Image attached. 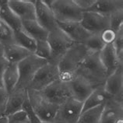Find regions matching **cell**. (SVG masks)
<instances>
[{
    "mask_svg": "<svg viewBox=\"0 0 123 123\" xmlns=\"http://www.w3.org/2000/svg\"><path fill=\"white\" fill-rule=\"evenodd\" d=\"M88 53L83 44L74 42L58 63L59 80L66 83L71 81Z\"/></svg>",
    "mask_w": 123,
    "mask_h": 123,
    "instance_id": "cell-1",
    "label": "cell"
},
{
    "mask_svg": "<svg viewBox=\"0 0 123 123\" xmlns=\"http://www.w3.org/2000/svg\"><path fill=\"white\" fill-rule=\"evenodd\" d=\"M76 75L83 76L94 87L104 86L108 77V74L99 59L98 53L89 52L79 69Z\"/></svg>",
    "mask_w": 123,
    "mask_h": 123,
    "instance_id": "cell-2",
    "label": "cell"
},
{
    "mask_svg": "<svg viewBox=\"0 0 123 123\" xmlns=\"http://www.w3.org/2000/svg\"><path fill=\"white\" fill-rule=\"evenodd\" d=\"M27 95L31 108L40 120L43 123L53 122L59 106L48 101L37 90L27 89Z\"/></svg>",
    "mask_w": 123,
    "mask_h": 123,
    "instance_id": "cell-3",
    "label": "cell"
},
{
    "mask_svg": "<svg viewBox=\"0 0 123 123\" xmlns=\"http://www.w3.org/2000/svg\"><path fill=\"white\" fill-rule=\"evenodd\" d=\"M47 62V60L38 58L34 54L26 58L20 62H19L17 64L19 71V80L14 90H27L38 69Z\"/></svg>",
    "mask_w": 123,
    "mask_h": 123,
    "instance_id": "cell-4",
    "label": "cell"
},
{
    "mask_svg": "<svg viewBox=\"0 0 123 123\" xmlns=\"http://www.w3.org/2000/svg\"><path fill=\"white\" fill-rule=\"evenodd\" d=\"M57 22H80L83 11L76 5L73 0H52L51 4Z\"/></svg>",
    "mask_w": 123,
    "mask_h": 123,
    "instance_id": "cell-5",
    "label": "cell"
},
{
    "mask_svg": "<svg viewBox=\"0 0 123 123\" xmlns=\"http://www.w3.org/2000/svg\"><path fill=\"white\" fill-rule=\"evenodd\" d=\"M47 41L51 48V57L48 62L56 65L74 43L59 27L48 33Z\"/></svg>",
    "mask_w": 123,
    "mask_h": 123,
    "instance_id": "cell-6",
    "label": "cell"
},
{
    "mask_svg": "<svg viewBox=\"0 0 123 123\" xmlns=\"http://www.w3.org/2000/svg\"><path fill=\"white\" fill-rule=\"evenodd\" d=\"M58 80H59L58 65L48 62L38 69L28 89L41 91Z\"/></svg>",
    "mask_w": 123,
    "mask_h": 123,
    "instance_id": "cell-7",
    "label": "cell"
},
{
    "mask_svg": "<svg viewBox=\"0 0 123 123\" xmlns=\"http://www.w3.org/2000/svg\"><path fill=\"white\" fill-rule=\"evenodd\" d=\"M39 92L45 100L58 106L72 98L69 83L63 82L60 80L53 82Z\"/></svg>",
    "mask_w": 123,
    "mask_h": 123,
    "instance_id": "cell-8",
    "label": "cell"
},
{
    "mask_svg": "<svg viewBox=\"0 0 123 123\" xmlns=\"http://www.w3.org/2000/svg\"><path fill=\"white\" fill-rule=\"evenodd\" d=\"M83 103L72 98L66 100L59 107L53 122L76 123L82 113Z\"/></svg>",
    "mask_w": 123,
    "mask_h": 123,
    "instance_id": "cell-9",
    "label": "cell"
},
{
    "mask_svg": "<svg viewBox=\"0 0 123 123\" xmlns=\"http://www.w3.org/2000/svg\"><path fill=\"white\" fill-rule=\"evenodd\" d=\"M80 24L92 34H100L106 29L110 28L109 17L90 11L83 12Z\"/></svg>",
    "mask_w": 123,
    "mask_h": 123,
    "instance_id": "cell-10",
    "label": "cell"
},
{
    "mask_svg": "<svg viewBox=\"0 0 123 123\" xmlns=\"http://www.w3.org/2000/svg\"><path fill=\"white\" fill-rule=\"evenodd\" d=\"M104 89L110 99L123 103V66L107 77Z\"/></svg>",
    "mask_w": 123,
    "mask_h": 123,
    "instance_id": "cell-11",
    "label": "cell"
},
{
    "mask_svg": "<svg viewBox=\"0 0 123 123\" xmlns=\"http://www.w3.org/2000/svg\"><path fill=\"white\" fill-rule=\"evenodd\" d=\"M36 21L47 31L51 32L59 27L58 23L51 7L43 0H34Z\"/></svg>",
    "mask_w": 123,
    "mask_h": 123,
    "instance_id": "cell-12",
    "label": "cell"
},
{
    "mask_svg": "<svg viewBox=\"0 0 123 123\" xmlns=\"http://www.w3.org/2000/svg\"><path fill=\"white\" fill-rule=\"evenodd\" d=\"M69 86L72 98L82 103L88 98L90 93L94 89V87L86 79L79 75H76L75 77L69 82Z\"/></svg>",
    "mask_w": 123,
    "mask_h": 123,
    "instance_id": "cell-13",
    "label": "cell"
},
{
    "mask_svg": "<svg viewBox=\"0 0 123 123\" xmlns=\"http://www.w3.org/2000/svg\"><path fill=\"white\" fill-rule=\"evenodd\" d=\"M8 6L22 21L36 19L34 0H8Z\"/></svg>",
    "mask_w": 123,
    "mask_h": 123,
    "instance_id": "cell-14",
    "label": "cell"
},
{
    "mask_svg": "<svg viewBox=\"0 0 123 123\" xmlns=\"http://www.w3.org/2000/svg\"><path fill=\"white\" fill-rule=\"evenodd\" d=\"M57 23L59 27L75 43L83 44L92 34L83 27L80 22Z\"/></svg>",
    "mask_w": 123,
    "mask_h": 123,
    "instance_id": "cell-15",
    "label": "cell"
},
{
    "mask_svg": "<svg viewBox=\"0 0 123 123\" xmlns=\"http://www.w3.org/2000/svg\"><path fill=\"white\" fill-rule=\"evenodd\" d=\"M101 62L105 69L108 76L115 73L120 66H123V63L119 61L116 55L113 44H106L105 48L98 53Z\"/></svg>",
    "mask_w": 123,
    "mask_h": 123,
    "instance_id": "cell-16",
    "label": "cell"
},
{
    "mask_svg": "<svg viewBox=\"0 0 123 123\" xmlns=\"http://www.w3.org/2000/svg\"><path fill=\"white\" fill-rule=\"evenodd\" d=\"M0 20L14 32L22 30V20L8 6V0H0Z\"/></svg>",
    "mask_w": 123,
    "mask_h": 123,
    "instance_id": "cell-17",
    "label": "cell"
},
{
    "mask_svg": "<svg viewBox=\"0 0 123 123\" xmlns=\"http://www.w3.org/2000/svg\"><path fill=\"white\" fill-rule=\"evenodd\" d=\"M28 99L27 90L17 89L9 93L7 104L5 111V116L23 110L24 102Z\"/></svg>",
    "mask_w": 123,
    "mask_h": 123,
    "instance_id": "cell-18",
    "label": "cell"
},
{
    "mask_svg": "<svg viewBox=\"0 0 123 123\" xmlns=\"http://www.w3.org/2000/svg\"><path fill=\"white\" fill-rule=\"evenodd\" d=\"M123 117V103L109 99L104 107L100 123H115L116 120Z\"/></svg>",
    "mask_w": 123,
    "mask_h": 123,
    "instance_id": "cell-19",
    "label": "cell"
},
{
    "mask_svg": "<svg viewBox=\"0 0 123 123\" xmlns=\"http://www.w3.org/2000/svg\"><path fill=\"white\" fill-rule=\"evenodd\" d=\"M119 10H123L122 0H96L88 11L110 17L112 13Z\"/></svg>",
    "mask_w": 123,
    "mask_h": 123,
    "instance_id": "cell-20",
    "label": "cell"
},
{
    "mask_svg": "<svg viewBox=\"0 0 123 123\" xmlns=\"http://www.w3.org/2000/svg\"><path fill=\"white\" fill-rule=\"evenodd\" d=\"M109 99V97L104 89V86L95 87L88 96V98L83 102L82 113L86 111H88L90 109L105 105Z\"/></svg>",
    "mask_w": 123,
    "mask_h": 123,
    "instance_id": "cell-21",
    "label": "cell"
},
{
    "mask_svg": "<svg viewBox=\"0 0 123 123\" xmlns=\"http://www.w3.org/2000/svg\"><path fill=\"white\" fill-rule=\"evenodd\" d=\"M31 55H33V53L30 51L16 44L4 46L3 58L9 64H18Z\"/></svg>",
    "mask_w": 123,
    "mask_h": 123,
    "instance_id": "cell-22",
    "label": "cell"
},
{
    "mask_svg": "<svg viewBox=\"0 0 123 123\" xmlns=\"http://www.w3.org/2000/svg\"><path fill=\"white\" fill-rule=\"evenodd\" d=\"M22 31L37 42L47 41L49 33L42 27L36 20L22 21Z\"/></svg>",
    "mask_w": 123,
    "mask_h": 123,
    "instance_id": "cell-23",
    "label": "cell"
},
{
    "mask_svg": "<svg viewBox=\"0 0 123 123\" xmlns=\"http://www.w3.org/2000/svg\"><path fill=\"white\" fill-rule=\"evenodd\" d=\"M3 87L10 93L17 85L19 80V71L17 64H9L3 74Z\"/></svg>",
    "mask_w": 123,
    "mask_h": 123,
    "instance_id": "cell-24",
    "label": "cell"
},
{
    "mask_svg": "<svg viewBox=\"0 0 123 123\" xmlns=\"http://www.w3.org/2000/svg\"><path fill=\"white\" fill-rule=\"evenodd\" d=\"M14 41L16 44L26 48L33 54L34 53L37 46V41L24 33L22 30L14 32Z\"/></svg>",
    "mask_w": 123,
    "mask_h": 123,
    "instance_id": "cell-25",
    "label": "cell"
},
{
    "mask_svg": "<svg viewBox=\"0 0 123 123\" xmlns=\"http://www.w3.org/2000/svg\"><path fill=\"white\" fill-rule=\"evenodd\" d=\"M105 105L81 113L76 123H100Z\"/></svg>",
    "mask_w": 123,
    "mask_h": 123,
    "instance_id": "cell-26",
    "label": "cell"
},
{
    "mask_svg": "<svg viewBox=\"0 0 123 123\" xmlns=\"http://www.w3.org/2000/svg\"><path fill=\"white\" fill-rule=\"evenodd\" d=\"M89 52L99 53L105 46L100 34H91L83 43Z\"/></svg>",
    "mask_w": 123,
    "mask_h": 123,
    "instance_id": "cell-27",
    "label": "cell"
},
{
    "mask_svg": "<svg viewBox=\"0 0 123 123\" xmlns=\"http://www.w3.org/2000/svg\"><path fill=\"white\" fill-rule=\"evenodd\" d=\"M0 42L3 46L15 44L14 31L2 21L0 24Z\"/></svg>",
    "mask_w": 123,
    "mask_h": 123,
    "instance_id": "cell-28",
    "label": "cell"
},
{
    "mask_svg": "<svg viewBox=\"0 0 123 123\" xmlns=\"http://www.w3.org/2000/svg\"><path fill=\"white\" fill-rule=\"evenodd\" d=\"M34 55L42 59L47 60L48 62L49 61L51 57V48L48 41H37L36 49H35Z\"/></svg>",
    "mask_w": 123,
    "mask_h": 123,
    "instance_id": "cell-29",
    "label": "cell"
},
{
    "mask_svg": "<svg viewBox=\"0 0 123 123\" xmlns=\"http://www.w3.org/2000/svg\"><path fill=\"white\" fill-rule=\"evenodd\" d=\"M110 28L116 33L123 29V10H119L112 13L109 17Z\"/></svg>",
    "mask_w": 123,
    "mask_h": 123,
    "instance_id": "cell-30",
    "label": "cell"
},
{
    "mask_svg": "<svg viewBox=\"0 0 123 123\" xmlns=\"http://www.w3.org/2000/svg\"><path fill=\"white\" fill-rule=\"evenodd\" d=\"M112 44L119 61L123 63V29L117 33L115 40Z\"/></svg>",
    "mask_w": 123,
    "mask_h": 123,
    "instance_id": "cell-31",
    "label": "cell"
},
{
    "mask_svg": "<svg viewBox=\"0 0 123 123\" xmlns=\"http://www.w3.org/2000/svg\"><path fill=\"white\" fill-rule=\"evenodd\" d=\"M8 123H29L28 115L24 110H21L6 116Z\"/></svg>",
    "mask_w": 123,
    "mask_h": 123,
    "instance_id": "cell-32",
    "label": "cell"
},
{
    "mask_svg": "<svg viewBox=\"0 0 123 123\" xmlns=\"http://www.w3.org/2000/svg\"><path fill=\"white\" fill-rule=\"evenodd\" d=\"M116 35H117V33L115 32L113 30H111V28L106 29L103 32H101L100 34V36H101V38L102 41L106 44H112L113 42L115 41Z\"/></svg>",
    "mask_w": 123,
    "mask_h": 123,
    "instance_id": "cell-33",
    "label": "cell"
},
{
    "mask_svg": "<svg viewBox=\"0 0 123 123\" xmlns=\"http://www.w3.org/2000/svg\"><path fill=\"white\" fill-rule=\"evenodd\" d=\"M23 110H24V111L27 112V114L28 115V118H29V123H43L40 120V118L35 115V113L34 112L33 110H32L28 99L24 102V106H23Z\"/></svg>",
    "mask_w": 123,
    "mask_h": 123,
    "instance_id": "cell-34",
    "label": "cell"
},
{
    "mask_svg": "<svg viewBox=\"0 0 123 123\" xmlns=\"http://www.w3.org/2000/svg\"><path fill=\"white\" fill-rule=\"evenodd\" d=\"M8 97L9 93L4 89V87H0V117L5 116Z\"/></svg>",
    "mask_w": 123,
    "mask_h": 123,
    "instance_id": "cell-35",
    "label": "cell"
},
{
    "mask_svg": "<svg viewBox=\"0 0 123 123\" xmlns=\"http://www.w3.org/2000/svg\"><path fill=\"white\" fill-rule=\"evenodd\" d=\"M73 1L83 12H86L93 6L96 0H73Z\"/></svg>",
    "mask_w": 123,
    "mask_h": 123,
    "instance_id": "cell-36",
    "label": "cell"
},
{
    "mask_svg": "<svg viewBox=\"0 0 123 123\" xmlns=\"http://www.w3.org/2000/svg\"><path fill=\"white\" fill-rule=\"evenodd\" d=\"M9 62L3 57L0 56V87H3V74L7 68Z\"/></svg>",
    "mask_w": 123,
    "mask_h": 123,
    "instance_id": "cell-37",
    "label": "cell"
},
{
    "mask_svg": "<svg viewBox=\"0 0 123 123\" xmlns=\"http://www.w3.org/2000/svg\"><path fill=\"white\" fill-rule=\"evenodd\" d=\"M3 53H4V46L0 42V56L3 57Z\"/></svg>",
    "mask_w": 123,
    "mask_h": 123,
    "instance_id": "cell-38",
    "label": "cell"
},
{
    "mask_svg": "<svg viewBox=\"0 0 123 123\" xmlns=\"http://www.w3.org/2000/svg\"><path fill=\"white\" fill-rule=\"evenodd\" d=\"M0 123H8L6 116H2V117H0Z\"/></svg>",
    "mask_w": 123,
    "mask_h": 123,
    "instance_id": "cell-39",
    "label": "cell"
},
{
    "mask_svg": "<svg viewBox=\"0 0 123 123\" xmlns=\"http://www.w3.org/2000/svg\"><path fill=\"white\" fill-rule=\"evenodd\" d=\"M115 123H123V117L119 118L118 119H117L115 122Z\"/></svg>",
    "mask_w": 123,
    "mask_h": 123,
    "instance_id": "cell-40",
    "label": "cell"
},
{
    "mask_svg": "<svg viewBox=\"0 0 123 123\" xmlns=\"http://www.w3.org/2000/svg\"><path fill=\"white\" fill-rule=\"evenodd\" d=\"M48 123H55V122H48Z\"/></svg>",
    "mask_w": 123,
    "mask_h": 123,
    "instance_id": "cell-41",
    "label": "cell"
},
{
    "mask_svg": "<svg viewBox=\"0 0 123 123\" xmlns=\"http://www.w3.org/2000/svg\"><path fill=\"white\" fill-rule=\"evenodd\" d=\"M0 24H1V20H0Z\"/></svg>",
    "mask_w": 123,
    "mask_h": 123,
    "instance_id": "cell-42",
    "label": "cell"
}]
</instances>
